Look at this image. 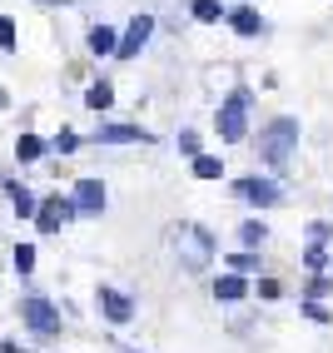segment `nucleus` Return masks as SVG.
<instances>
[{
  "label": "nucleus",
  "instance_id": "32",
  "mask_svg": "<svg viewBox=\"0 0 333 353\" xmlns=\"http://www.w3.org/2000/svg\"><path fill=\"white\" fill-rule=\"evenodd\" d=\"M125 353H139V348H125Z\"/></svg>",
  "mask_w": 333,
  "mask_h": 353
},
{
  "label": "nucleus",
  "instance_id": "31",
  "mask_svg": "<svg viewBox=\"0 0 333 353\" xmlns=\"http://www.w3.org/2000/svg\"><path fill=\"white\" fill-rule=\"evenodd\" d=\"M40 6H70V0H40Z\"/></svg>",
  "mask_w": 333,
  "mask_h": 353
},
{
  "label": "nucleus",
  "instance_id": "2",
  "mask_svg": "<svg viewBox=\"0 0 333 353\" xmlns=\"http://www.w3.org/2000/svg\"><path fill=\"white\" fill-rule=\"evenodd\" d=\"M294 145H299V120H289V114H279V120H269L259 130V159H264L269 170H283Z\"/></svg>",
  "mask_w": 333,
  "mask_h": 353
},
{
  "label": "nucleus",
  "instance_id": "1",
  "mask_svg": "<svg viewBox=\"0 0 333 353\" xmlns=\"http://www.w3.org/2000/svg\"><path fill=\"white\" fill-rule=\"evenodd\" d=\"M249 105H254V90L239 85V90H229V100L214 110V130H219L224 145H244L249 139Z\"/></svg>",
  "mask_w": 333,
  "mask_h": 353
},
{
  "label": "nucleus",
  "instance_id": "21",
  "mask_svg": "<svg viewBox=\"0 0 333 353\" xmlns=\"http://www.w3.org/2000/svg\"><path fill=\"white\" fill-rule=\"evenodd\" d=\"M224 264H229L234 274H244V279H249V274H259V249H239V254H229Z\"/></svg>",
  "mask_w": 333,
  "mask_h": 353
},
{
  "label": "nucleus",
  "instance_id": "23",
  "mask_svg": "<svg viewBox=\"0 0 333 353\" xmlns=\"http://www.w3.org/2000/svg\"><path fill=\"white\" fill-rule=\"evenodd\" d=\"M80 150V134L75 130H60L55 139H50V154H75Z\"/></svg>",
  "mask_w": 333,
  "mask_h": 353
},
{
  "label": "nucleus",
  "instance_id": "7",
  "mask_svg": "<svg viewBox=\"0 0 333 353\" xmlns=\"http://www.w3.org/2000/svg\"><path fill=\"white\" fill-rule=\"evenodd\" d=\"M70 204H75V214L100 219V214H105V204H110V194H105V184H100V179H75V184H70Z\"/></svg>",
  "mask_w": 333,
  "mask_h": 353
},
{
  "label": "nucleus",
  "instance_id": "33",
  "mask_svg": "<svg viewBox=\"0 0 333 353\" xmlns=\"http://www.w3.org/2000/svg\"><path fill=\"white\" fill-rule=\"evenodd\" d=\"M328 269H333V259H328Z\"/></svg>",
  "mask_w": 333,
  "mask_h": 353
},
{
  "label": "nucleus",
  "instance_id": "3",
  "mask_svg": "<svg viewBox=\"0 0 333 353\" xmlns=\"http://www.w3.org/2000/svg\"><path fill=\"white\" fill-rule=\"evenodd\" d=\"M170 239H174V254H179V264H184L189 274H204V269L214 264V234H209L204 224H179Z\"/></svg>",
  "mask_w": 333,
  "mask_h": 353
},
{
  "label": "nucleus",
  "instance_id": "16",
  "mask_svg": "<svg viewBox=\"0 0 333 353\" xmlns=\"http://www.w3.org/2000/svg\"><path fill=\"white\" fill-rule=\"evenodd\" d=\"M239 244H244V249H264V244H269V224H264V219H244V224H239Z\"/></svg>",
  "mask_w": 333,
  "mask_h": 353
},
{
  "label": "nucleus",
  "instance_id": "12",
  "mask_svg": "<svg viewBox=\"0 0 333 353\" xmlns=\"http://www.w3.org/2000/svg\"><path fill=\"white\" fill-rule=\"evenodd\" d=\"M214 299H219V303H244L249 299V279L244 274H219V279H214Z\"/></svg>",
  "mask_w": 333,
  "mask_h": 353
},
{
  "label": "nucleus",
  "instance_id": "19",
  "mask_svg": "<svg viewBox=\"0 0 333 353\" xmlns=\"http://www.w3.org/2000/svg\"><path fill=\"white\" fill-rule=\"evenodd\" d=\"M328 259H333L328 244H314V239H308V249H303V269H308V274H323V269H328Z\"/></svg>",
  "mask_w": 333,
  "mask_h": 353
},
{
  "label": "nucleus",
  "instance_id": "11",
  "mask_svg": "<svg viewBox=\"0 0 333 353\" xmlns=\"http://www.w3.org/2000/svg\"><path fill=\"white\" fill-rule=\"evenodd\" d=\"M224 20H229V30L234 35H244V40H254V35H264L269 26H264V15H259L254 6H234V10H224Z\"/></svg>",
  "mask_w": 333,
  "mask_h": 353
},
{
  "label": "nucleus",
  "instance_id": "10",
  "mask_svg": "<svg viewBox=\"0 0 333 353\" xmlns=\"http://www.w3.org/2000/svg\"><path fill=\"white\" fill-rule=\"evenodd\" d=\"M94 145H154V134L139 130V125H100L94 130Z\"/></svg>",
  "mask_w": 333,
  "mask_h": 353
},
{
  "label": "nucleus",
  "instance_id": "28",
  "mask_svg": "<svg viewBox=\"0 0 333 353\" xmlns=\"http://www.w3.org/2000/svg\"><path fill=\"white\" fill-rule=\"evenodd\" d=\"M179 154H204V145H199V130H179Z\"/></svg>",
  "mask_w": 333,
  "mask_h": 353
},
{
  "label": "nucleus",
  "instance_id": "8",
  "mask_svg": "<svg viewBox=\"0 0 333 353\" xmlns=\"http://www.w3.org/2000/svg\"><path fill=\"white\" fill-rule=\"evenodd\" d=\"M94 303H100V314L114 323V328H125V323H134V299L125 294V289H114V284H100V294H94Z\"/></svg>",
  "mask_w": 333,
  "mask_h": 353
},
{
  "label": "nucleus",
  "instance_id": "17",
  "mask_svg": "<svg viewBox=\"0 0 333 353\" xmlns=\"http://www.w3.org/2000/svg\"><path fill=\"white\" fill-rule=\"evenodd\" d=\"M85 105H90L94 114H100V110H110V105H114V85H110V80H94V85L85 90Z\"/></svg>",
  "mask_w": 333,
  "mask_h": 353
},
{
  "label": "nucleus",
  "instance_id": "13",
  "mask_svg": "<svg viewBox=\"0 0 333 353\" xmlns=\"http://www.w3.org/2000/svg\"><path fill=\"white\" fill-rule=\"evenodd\" d=\"M45 154H50V139H40V134H30V130L15 139V159H20V164H35V159H45Z\"/></svg>",
  "mask_w": 333,
  "mask_h": 353
},
{
  "label": "nucleus",
  "instance_id": "30",
  "mask_svg": "<svg viewBox=\"0 0 333 353\" xmlns=\"http://www.w3.org/2000/svg\"><path fill=\"white\" fill-rule=\"evenodd\" d=\"M0 353H30L26 343H15V339H0Z\"/></svg>",
  "mask_w": 333,
  "mask_h": 353
},
{
  "label": "nucleus",
  "instance_id": "5",
  "mask_svg": "<svg viewBox=\"0 0 333 353\" xmlns=\"http://www.w3.org/2000/svg\"><path fill=\"white\" fill-rule=\"evenodd\" d=\"M70 219H80L75 204H70V194H45V199L35 204V229H40V234H60Z\"/></svg>",
  "mask_w": 333,
  "mask_h": 353
},
{
  "label": "nucleus",
  "instance_id": "26",
  "mask_svg": "<svg viewBox=\"0 0 333 353\" xmlns=\"http://www.w3.org/2000/svg\"><path fill=\"white\" fill-rule=\"evenodd\" d=\"M259 299H264V303H274V299H283V284H279V279H259V284H249Z\"/></svg>",
  "mask_w": 333,
  "mask_h": 353
},
{
  "label": "nucleus",
  "instance_id": "18",
  "mask_svg": "<svg viewBox=\"0 0 333 353\" xmlns=\"http://www.w3.org/2000/svg\"><path fill=\"white\" fill-rule=\"evenodd\" d=\"M224 10H229V6H219V0H194V6H189V15H194L199 26H214V20H224Z\"/></svg>",
  "mask_w": 333,
  "mask_h": 353
},
{
  "label": "nucleus",
  "instance_id": "25",
  "mask_svg": "<svg viewBox=\"0 0 333 353\" xmlns=\"http://www.w3.org/2000/svg\"><path fill=\"white\" fill-rule=\"evenodd\" d=\"M299 309H303V319H314V323H333V309H323V299H303Z\"/></svg>",
  "mask_w": 333,
  "mask_h": 353
},
{
  "label": "nucleus",
  "instance_id": "27",
  "mask_svg": "<svg viewBox=\"0 0 333 353\" xmlns=\"http://www.w3.org/2000/svg\"><path fill=\"white\" fill-rule=\"evenodd\" d=\"M20 45V30H15V20L10 15H0V50H15Z\"/></svg>",
  "mask_w": 333,
  "mask_h": 353
},
{
  "label": "nucleus",
  "instance_id": "14",
  "mask_svg": "<svg viewBox=\"0 0 333 353\" xmlns=\"http://www.w3.org/2000/svg\"><path fill=\"white\" fill-rule=\"evenodd\" d=\"M85 45H90V55H114V45H120V30H114V26H90Z\"/></svg>",
  "mask_w": 333,
  "mask_h": 353
},
{
  "label": "nucleus",
  "instance_id": "9",
  "mask_svg": "<svg viewBox=\"0 0 333 353\" xmlns=\"http://www.w3.org/2000/svg\"><path fill=\"white\" fill-rule=\"evenodd\" d=\"M150 35H154V15H134L125 26V35H120V45H114V60H134L150 45Z\"/></svg>",
  "mask_w": 333,
  "mask_h": 353
},
{
  "label": "nucleus",
  "instance_id": "4",
  "mask_svg": "<svg viewBox=\"0 0 333 353\" xmlns=\"http://www.w3.org/2000/svg\"><path fill=\"white\" fill-rule=\"evenodd\" d=\"M20 323H26L35 339H60V334H65L60 309H55L50 299H40V294H26V299H20Z\"/></svg>",
  "mask_w": 333,
  "mask_h": 353
},
{
  "label": "nucleus",
  "instance_id": "29",
  "mask_svg": "<svg viewBox=\"0 0 333 353\" xmlns=\"http://www.w3.org/2000/svg\"><path fill=\"white\" fill-rule=\"evenodd\" d=\"M308 239H314V244H328V239H333V224H328V219H314V224H308Z\"/></svg>",
  "mask_w": 333,
  "mask_h": 353
},
{
  "label": "nucleus",
  "instance_id": "20",
  "mask_svg": "<svg viewBox=\"0 0 333 353\" xmlns=\"http://www.w3.org/2000/svg\"><path fill=\"white\" fill-rule=\"evenodd\" d=\"M194 179H224V159L219 154H194Z\"/></svg>",
  "mask_w": 333,
  "mask_h": 353
},
{
  "label": "nucleus",
  "instance_id": "6",
  "mask_svg": "<svg viewBox=\"0 0 333 353\" xmlns=\"http://www.w3.org/2000/svg\"><path fill=\"white\" fill-rule=\"evenodd\" d=\"M234 194H239L244 204H254V209H274V204H283V190L274 179H264V174H244V179H234Z\"/></svg>",
  "mask_w": 333,
  "mask_h": 353
},
{
  "label": "nucleus",
  "instance_id": "15",
  "mask_svg": "<svg viewBox=\"0 0 333 353\" xmlns=\"http://www.w3.org/2000/svg\"><path fill=\"white\" fill-rule=\"evenodd\" d=\"M6 190H10V209H15V214H20V219H35V204H40V199H35V194L26 190V184L6 179Z\"/></svg>",
  "mask_w": 333,
  "mask_h": 353
},
{
  "label": "nucleus",
  "instance_id": "24",
  "mask_svg": "<svg viewBox=\"0 0 333 353\" xmlns=\"http://www.w3.org/2000/svg\"><path fill=\"white\" fill-rule=\"evenodd\" d=\"M328 294H333V279H323V274H308L303 299H328Z\"/></svg>",
  "mask_w": 333,
  "mask_h": 353
},
{
  "label": "nucleus",
  "instance_id": "22",
  "mask_svg": "<svg viewBox=\"0 0 333 353\" xmlns=\"http://www.w3.org/2000/svg\"><path fill=\"white\" fill-rule=\"evenodd\" d=\"M10 264H15V274H20V279H30V274H35V244H15Z\"/></svg>",
  "mask_w": 333,
  "mask_h": 353
}]
</instances>
